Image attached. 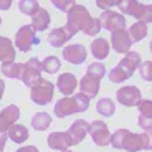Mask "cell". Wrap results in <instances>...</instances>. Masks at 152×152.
<instances>
[{
  "label": "cell",
  "mask_w": 152,
  "mask_h": 152,
  "mask_svg": "<svg viewBox=\"0 0 152 152\" xmlns=\"http://www.w3.org/2000/svg\"><path fill=\"white\" fill-rule=\"evenodd\" d=\"M66 13H68V18H66V25L63 28H65L66 35L69 38L75 37L80 30L84 35H88V37H94V35H98L101 31L99 20L89 17V12H88V8L84 5L75 4Z\"/></svg>",
  "instance_id": "1"
},
{
  "label": "cell",
  "mask_w": 152,
  "mask_h": 152,
  "mask_svg": "<svg viewBox=\"0 0 152 152\" xmlns=\"http://www.w3.org/2000/svg\"><path fill=\"white\" fill-rule=\"evenodd\" d=\"M109 144L114 149H126L127 152L149 151L151 149V136L145 134H134L127 129H118L111 134Z\"/></svg>",
  "instance_id": "2"
},
{
  "label": "cell",
  "mask_w": 152,
  "mask_h": 152,
  "mask_svg": "<svg viewBox=\"0 0 152 152\" xmlns=\"http://www.w3.org/2000/svg\"><path fill=\"white\" fill-rule=\"evenodd\" d=\"M139 66H141V55L137 53V51H127L126 56L118 63V66L107 73L109 81H113V83H122L127 78H131Z\"/></svg>",
  "instance_id": "3"
},
{
  "label": "cell",
  "mask_w": 152,
  "mask_h": 152,
  "mask_svg": "<svg viewBox=\"0 0 152 152\" xmlns=\"http://www.w3.org/2000/svg\"><path fill=\"white\" fill-rule=\"evenodd\" d=\"M106 75V66L103 63H91L88 66L86 75L81 78L80 81V88H81V94H84L88 99L94 98L99 93V81L101 78Z\"/></svg>",
  "instance_id": "4"
},
{
  "label": "cell",
  "mask_w": 152,
  "mask_h": 152,
  "mask_svg": "<svg viewBox=\"0 0 152 152\" xmlns=\"http://www.w3.org/2000/svg\"><path fill=\"white\" fill-rule=\"evenodd\" d=\"M89 107V99L84 94H75V96H65L60 101H56L53 111L58 118H66L75 113H84Z\"/></svg>",
  "instance_id": "5"
},
{
  "label": "cell",
  "mask_w": 152,
  "mask_h": 152,
  "mask_svg": "<svg viewBox=\"0 0 152 152\" xmlns=\"http://www.w3.org/2000/svg\"><path fill=\"white\" fill-rule=\"evenodd\" d=\"M116 7H119V10L122 13L136 17L139 22L145 23V25L152 20V5H149V4H139L136 0H127V2L126 0H119Z\"/></svg>",
  "instance_id": "6"
},
{
  "label": "cell",
  "mask_w": 152,
  "mask_h": 152,
  "mask_svg": "<svg viewBox=\"0 0 152 152\" xmlns=\"http://www.w3.org/2000/svg\"><path fill=\"white\" fill-rule=\"evenodd\" d=\"M53 91H55L53 83H50L48 80H43V78H42V80L31 88L30 99L33 101L35 104L45 106V104H48L50 101L53 99Z\"/></svg>",
  "instance_id": "7"
},
{
  "label": "cell",
  "mask_w": 152,
  "mask_h": 152,
  "mask_svg": "<svg viewBox=\"0 0 152 152\" xmlns=\"http://www.w3.org/2000/svg\"><path fill=\"white\" fill-rule=\"evenodd\" d=\"M42 68H40V60L38 58H30L27 63H23V71L20 80L23 81V84L28 88H33L38 81L42 80Z\"/></svg>",
  "instance_id": "8"
},
{
  "label": "cell",
  "mask_w": 152,
  "mask_h": 152,
  "mask_svg": "<svg viewBox=\"0 0 152 152\" xmlns=\"http://www.w3.org/2000/svg\"><path fill=\"white\" fill-rule=\"evenodd\" d=\"M99 25L101 28L104 30H109V31H116V30H124L126 28V18L122 13L119 12H114V10H106L101 13L99 17Z\"/></svg>",
  "instance_id": "9"
},
{
  "label": "cell",
  "mask_w": 152,
  "mask_h": 152,
  "mask_svg": "<svg viewBox=\"0 0 152 152\" xmlns=\"http://www.w3.org/2000/svg\"><path fill=\"white\" fill-rule=\"evenodd\" d=\"M38 45L40 43V40H38L37 37H35V30L31 28V25H23L22 28H18V31H17L15 35V45L18 50H22L23 53H27V51H30L31 46Z\"/></svg>",
  "instance_id": "10"
},
{
  "label": "cell",
  "mask_w": 152,
  "mask_h": 152,
  "mask_svg": "<svg viewBox=\"0 0 152 152\" xmlns=\"http://www.w3.org/2000/svg\"><path fill=\"white\" fill-rule=\"evenodd\" d=\"M88 132H89V136H91L93 142H94L96 145L104 147V145L109 144L111 134H109V129H107L106 122H103V121H93L91 124H89Z\"/></svg>",
  "instance_id": "11"
},
{
  "label": "cell",
  "mask_w": 152,
  "mask_h": 152,
  "mask_svg": "<svg viewBox=\"0 0 152 152\" xmlns=\"http://www.w3.org/2000/svg\"><path fill=\"white\" fill-rule=\"evenodd\" d=\"M111 45H113L114 51H118L121 55H126L127 51H131L132 46V40H131L127 30H116L111 31Z\"/></svg>",
  "instance_id": "12"
},
{
  "label": "cell",
  "mask_w": 152,
  "mask_h": 152,
  "mask_svg": "<svg viewBox=\"0 0 152 152\" xmlns=\"http://www.w3.org/2000/svg\"><path fill=\"white\" fill-rule=\"evenodd\" d=\"M116 98L124 106H137V104L141 103L142 96H141V91H139L137 86H124L121 89H118Z\"/></svg>",
  "instance_id": "13"
},
{
  "label": "cell",
  "mask_w": 152,
  "mask_h": 152,
  "mask_svg": "<svg viewBox=\"0 0 152 152\" xmlns=\"http://www.w3.org/2000/svg\"><path fill=\"white\" fill-rule=\"evenodd\" d=\"M18 118H20V109L15 104H10L5 109H2L0 111V132L5 134L12 124H15V121H18Z\"/></svg>",
  "instance_id": "14"
},
{
  "label": "cell",
  "mask_w": 152,
  "mask_h": 152,
  "mask_svg": "<svg viewBox=\"0 0 152 152\" xmlns=\"http://www.w3.org/2000/svg\"><path fill=\"white\" fill-rule=\"evenodd\" d=\"M63 58H65L68 63L73 65H81L84 60H86V48L80 43H75V45H68L63 48Z\"/></svg>",
  "instance_id": "15"
},
{
  "label": "cell",
  "mask_w": 152,
  "mask_h": 152,
  "mask_svg": "<svg viewBox=\"0 0 152 152\" xmlns=\"http://www.w3.org/2000/svg\"><path fill=\"white\" fill-rule=\"evenodd\" d=\"M88 129H89V124H88L86 119H78L75 121L71 126H69V131H68V136H69V141L73 144H80L88 134Z\"/></svg>",
  "instance_id": "16"
},
{
  "label": "cell",
  "mask_w": 152,
  "mask_h": 152,
  "mask_svg": "<svg viewBox=\"0 0 152 152\" xmlns=\"http://www.w3.org/2000/svg\"><path fill=\"white\" fill-rule=\"evenodd\" d=\"M50 149L55 151H68V147H71V141H69L68 132H51L46 139Z\"/></svg>",
  "instance_id": "17"
},
{
  "label": "cell",
  "mask_w": 152,
  "mask_h": 152,
  "mask_svg": "<svg viewBox=\"0 0 152 152\" xmlns=\"http://www.w3.org/2000/svg\"><path fill=\"white\" fill-rule=\"evenodd\" d=\"M56 86L61 91V94L69 96L75 93L76 86H78V80H76L75 75H71V73H61L56 80Z\"/></svg>",
  "instance_id": "18"
},
{
  "label": "cell",
  "mask_w": 152,
  "mask_h": 152,
  "mask_svg": "<svg viewBox=\"0 0 152 152\" xmlns=\"http://www.w3.org/2000/svg\"><path fill=\"white\" fill-rule=\"evenodd\" d=\"M50 22H51V17H50L48 10L40 7L35 12V15L31 17V28H33L35 31H43V30L48 28Z\"/></svg>",
  "instance_id": "19"
},
{
  "label": "cell",
  "mask_w": 152,
  "mask_h": 152,
  "mask_svg": "<svg viewBox=\"0 0 152 152\" xmlns=\"http://www.w3.org/2000/svg\"><path fill=\"white\" fill-rule=\"evenodd\" d=\"M15 60V48L10 38L0 37V61L2 63H13Z\"/></svg>",
  "instance_id": "20"
},
{
  "label": "cell",
  "mask_w": 152,
  "mask_h": 152,
  "mask_svg": "<svg viewBox=\"0 0 152 152\" xmlns=\"http://www.w3.org/2000/svg\"><path fill=\"white\" fill-rule=\"evenodd\" d=\"M5 134L17 144H22V142H25L28 139V129L23 124H12Z\"/></svg>",
  "instance_id": "21"
},
{
  "label": "cell",
  "mask_w": 152,
  "mask_h": 152,
  "mask_svg": "<svg viewBox=\"0 0 152 152\" xmlns=\"http://www.w3.org/2000/svg\"><path fill=\"white\" fill-rule=\"evenodd\" d=\"M91 53H93V56L98 58V60H104V58H107V55H109V43H107V40H104L103 37L93 40Z\"/></svg>",
  "instance_id": "22"
},
{
  "label": "cell",
  "mask_w": 152,
  "mask_h": 152,
  "mask_svg": "<svg viewBox=\"0 0 152 152\" xmlns=\"http://www.w3.org/2000/svg\"><path fill=\"white\" fill-rule=\"evenodd\" d=\"M68 40H69V37L66 35V31L63 27L55 28V30L50 31V35H48V43L53 46V48H61Z\"/></svg>",
  "instance_id": "23"
},
{
  "label": "cell",
  "mask_w": 152,
  "mask_h": 152,
  "mask_svg": "<svg viewBox=\"0 0 152 152\" xmlns=\"http://www.w3.org/2000/svg\"><path fill=\"white\" fill-rule=\"evenodd\" d=\"M2 75L4 76H8V78H15V80H20L22 76V71H23V65L22 63H4L2 68H0Z\"/></svg>",
  "instance_id": "24"
},
{
  "label": "cell",
  "mask_w": 152,
  "mask_h": 152,
  "mask_svg": "<svg viewBox=\"0 0 152 152\" xmlns=\"http://www.w3.org/2000/svg\"><path fill=\"white\" fill-rule=\"evenodd\" d=\"M31 126H33V129L37 131H45L48 129L50 126H51V116L46 113H37L31 118Z\"/></svg>",
  "instance_id": "25"
},
{
  "label": "cell",
  "mask_w": 152,
  "mask_h": 152,
  "mask_svg": "<svg viewBox=\"0 0 152 152\" xmlns=\"http://www.w3.org/2000/svg\"><path fill=\"white\" fill-rule=\"evenodd\" d=\"M127 33H129L132 43L141 42L142 38L147 35V25H145V23H142V22H136L134 25H131V28H129V31H127Z\"/></svg>",
  "instance_id": "26"
},
{
  "label": "cell",
  "mask_w": 152,
  "mask_h": 152,
  "mask_svg": "<svg viewBox=\"0 0 152 152\" xmlns=\"http://www.w3.org/2000/svg\"><path fill=\"white\" fill-rule=\"evenodd\" d=\"M61 63L60 60H58L56 56H53V55H50V56H46L43 61H40V68H42V71L48 73V75H55V73L60 69Z\"/></svg>",
  "instance_id": "27"
},
{
  "label": "cell",
  "mask_w": 152,
  "mask_h": 152,
  "mask_svg": "<svg viewBox=\"0 0 152 152\" xmlns=\"http://www.w3.org/2000/svg\"><path fill=\"white\" fill-rule=\"evenodd\" d=\"M96 111H98L101 116H104V118H111V116L114 114V111H116L113 99H109V98H101V99L98 101V104H96Z\"/></svg>",
  "instance_id": "28"
},
{
  "label": "cell",
  "mask_w": 152,
  "mask_h": 152,
  "mask_svg": "<svg viewBox=\"0 0 152 152\" xmlns=\"http://www.w3.org/2000/svg\"><path fill=\"white\" fill-rule=\"evenodd\" d=\"M18 8H20V12H22V13L33 17L35 12L40 8V4H38V2H35V0H22V2H18Z\"/></svg>",
  "instance_id": "29"
},
{
  "label": "cell",
  "mask_w": 152,
  "mask_h": 152,
  "mask_svg": "<svg viewBox=\"0 0 152 152\" xmlns=\"http://www.w3.org/2000/svg\"><path fill=\"white\" fill-rule=\"evenodd\" d=\"M137 107H139V116H144V118H151L152 114V103L149 101V99H141V103L137 104Z\"/></svg>",
  "instance_id": "30"
},
{
  "label": "cell",
  "mask_w": 152,
  "mask_h": 152,
  "mask_svg": "<svg viewBox=\"0 0 152 152\" xmlns=\"http://www.w3.org/2000/svg\"><path fill=\"white\" fill-rule=\"evenodd\" d=\"M151 71H152V63H151V61H144V63H141V76L144 78L145 81H151L152 80Z\"/></svg>",
  "instance_id": "31"
},
{
  "label": "cell",
  "mask_w": 152,
  "mask_h": 152,
  "mask_svg": "<svg viewBox=\"0 0 152 152\" xmlns=\"http://www.w3.org/2000/svg\"><path fill=\"white\" fill-rule=\"evenodd\" d=\"M53 5L56 8H60V10H63V12H68L69 8L75 5V2H73V0H53Z\"/></svg>",
  "instance_id": "32"
},
{
  "label": "cell",
  "mask_w": 152,
  "mask_h": 152,
  "mask_svg": "<svg viewBox=\"0 0 152 152\" xmlns=\"http://www.w3.org/2000/svg\"><path fill=\"white\" fill-rule=\"evenodd\" d=\"M96 5H98L101 10H111V8L114 7V5H118V2H114V0H98L96 2Z\"/></svg>",
  "instance_id": "33"
},
{
  "label": "cell",
  "mask_w": 152,
  "mask_h": 152,
  "mask_svg": "<svg viewBox=\"0 0 152 152\" xmlns=\"http://www.w3.org/2000/svg\"><path fill=\"white\" fill-rule=\"evenodd\" d=\"M139 126H141L142 129H145V132L151 134V118H144V116H139Z\"/></svg>",
  "instance_id": "34"
},
{
  "label": "cell",
  "mask_w": 152,
  "mask_h": 152,
  "mask_svg": "<svg viewBox=\"0 0 152 152\" xmlns=\"http://www.w3.org/2000/svg\"><path fill=\"white\" fill-rule=\"evenodd\" d=\"M15 152H40L35 145H27V147H20L18 151H15Z\"/></svg>",
  "instance_id": "35"
},
{
  "label": "cell",
  "mask_w": 152,
  "mask_h": 152,
  "mask_svg": "<svg viewBox=\"0 0 152 152\" xmlns=\"http://www.w3.org/2000/svg\"><path fill=\"white\" fill-rule=\"evenodd\" d=\"M12 7L10 0H0V10H8Z\"/></svg>",
  "instance_id": "36"
},
{
  "label": "cell",
  "mask_w": 152,
  "mask_h": 152,
  "mask_svg": "<svg viewBox=\"0 0 152 152\" xmlns=\"http://www.w3.org/2000/svg\"><path fill=\"white\" fill-rule=\"evenodd\" d=\"M4 91H5V83H4V80H0V99L4 96Z\"/></svg>",
  "instance_id": "37"
},
{
  "label": "cell",
  "mask_w": 152,
  "mask_h": 152,
  "mask_svg": "<svg viewBox=\"0 0 152 152\" xmlns=\"http://www.w3.org/2000/svg\"><path fill=\"white\" fill-rule=\"evenodd\" d=\"M63 152H71V151H63Z\"/></svg>",
  "instance_id": "38"
},
{
  "label": "cell",
  "mask_w": 152,
  "mask_h": 152,
  "mask_svg": "<svg viewBox=\"0 0 152 152\" xmlns=\"http://www.w3.org/2000/svg\"><path fill=\"white\" fill-rule=\"evenodd\" d=\"M0 25H2V18H0Z\"/></svg>",
  "instance_id": "39"
}]
</instances>
